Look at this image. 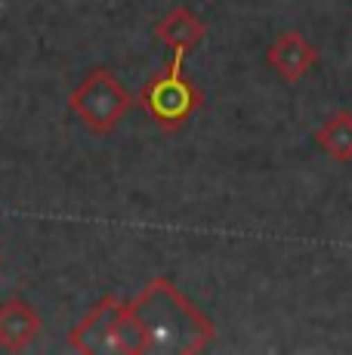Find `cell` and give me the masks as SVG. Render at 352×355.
Wrapping results in <instances>:
<instances>
[{"label":"cell","instance_id":"1","mask_svg":"<svg viewBox=\"0 0 352 355\" xmlns=\"http://www.w3.org/2000/svg\"><path fill=\"white\" fill-rule=\"evenodd\" d=\"M216 337L213 322L176 291L170 278H155L137 300L124 303L114 327L112 355L201 352Z\"/></svg>","mask_w":352,"mask_h":355},{"label":"cell","instance_id":"2","mask_svg":"<svg viewBox=\"0 0 352 355\" xmlns=\"http://www.w3.org/2000/svg\"><path fill=\"white\" fill-rule=\"evenodd\" d=\"M69 108L90 133L108 136L133 108V96L112 68H93L71 90Z\"/></svg>","mask_w":352,"mask_h":355},{"label":"cell","instance_id":"3","mask_svg":"<svg viewBox=\"0 0 352 355\" xmlns=\"http://www.w3.org/2000/svg\"><path fill=\"white\" fill-rule=\"evenodd\" d=\"M182 59L186 53H170V68L164 74H155L139 90V105L148 118L164 130H179L201 108V90L182 74Z\"/></svg>","mask_w":352,"mask_h":355},{"label":"cell","instance_id":"4","mask_svg":"<svg viewBox=\"0 0 352 355\" xmlns=\"http://www.w3.org/2000/svg\"><path fill=\"white\" fill-rule=\"evenodd\" d=\"M121 312H124V300L114 297V293H105V297L71 327L69 346L74 352H84V355L112 352L114 327H118Z\"/></svg>","mask_w":352,"mask_h":355},{"label":"cell","instance_id":"5","mask_svg":"<svg viewBox=\"0 0 352 355\" xmlns=\"http://www.w3.org/2000/svg\"><path fill=\"white\" fill-rule=\"evenodd\" d=\"M266 62L281 80L297 84V80H303L315 68L318 50L303 31L290 28V31H281L272 37V44H269V50H266Z\"/></svg>","mask_w":352,"mask_h":355},{"label":"cell","instance_id":"6","mask_svg":"<svg viewBox=\"0 0 352 355\" xmlns=\"http://www.w3.org/2000/svg\"><path fill=\"white\" fill-rule=\"evenodd\" d=\"M44 322L37 309L22 297H6L0 303V346L6 352H25L40 337Z\"/></svg>","mask_w":352,"mask_h":355},{"label":"cell","instance_id":"7","mask_svg":"<svg viewBox=\"0 0 352 355\" xmlns=\"http://www.w3.org/2000/svg\"><path fill=\"white\" fill-rule=\"evenodd\" d=\"M152 31H155V40L164 44L170 53H176V50L188 53L207 37V25L201 22L192 10H186V6H176L164 19H158Z\"/></svg>","mask_w":352,"mask_h":355},{"label":"cell","instance_id":"8","mask_svg":"<svg viewBox=\"0 0 352 355\" xmlns=\"http://www.w3.org/2000/svg\"><path fill=\"white\" fill-rule=\"evenodd\" d=\"M315 146L334 161H352V114L334 112L322 127L315 130Z\"/></svg>","mask_w":352,"mask_h":355}]
</instances>
